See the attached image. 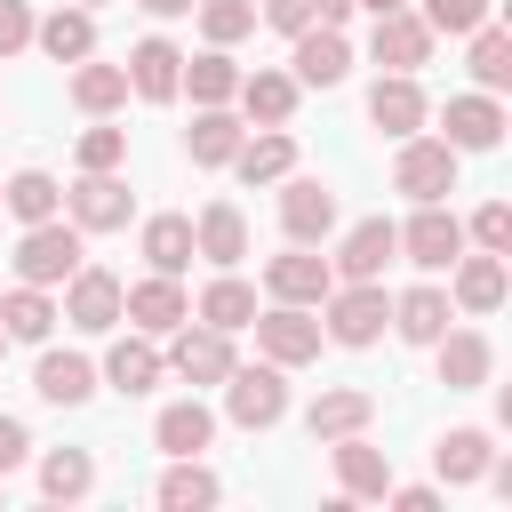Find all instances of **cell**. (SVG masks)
Here are the masks:
<instances>
[{
  "instance_id": "obj_14",
  "label": "cell",
  "mask_w": 512,
  "mask_h": 512,
  "mask_svg": "<svg viewBox=\"0 0 512 512\" xmlns=\"http://www.w3.org/2000/svg\"><path fill=\"white\" fill-rule=\"evenodd\" d=\"M328 456H336V488H344V504H384V488H392V456L368 448V432L328 440Z\"/></svg>"
},
{
  "instance_id": "obj_45",
  "label": "cell",
  "mask_w": 512,
  "mask_h": 512,
  "mask_svg": "<svg viewBox=\"0 0 512 512\" xmlns=\"http://www.w3.org/2000/svg\"><path fill=\"white\" fill-rule=\"evenodd\" d=\"M72 160H80V168H120V160H128V128H112V120H96V128H80V144H72Z\"/></svg>"
},
{
  "instance_id": "obj_36",
  "label": "cell",
  "mask_w": 512,
  "mask_h": 512,
  "mask_svg": "<svg viewBox=\"0 0 512 512\" xmlns=\"http://www.w3.org/2000/svg\"><path fill=\"white\" fill-rule=\"evenodd\" d=\"M464 40H472V56H464V64H472V88L504 96V88H512V32H504V24L488 16V24H472Z\"/></svg>"
},
{
  "instance_id": "obj_16",
  "label": "cell",
  "mask_w": 512,
  "mask_h": 512,
  "mask_svg": "<svg viewBox=\"0 0 512 512\" xmlns=\"http://www.w3.org/2000/svg\"><path fill=\"white\" fill-rule=\"evenodd\" d=\"M288 64H296V88H336V80L352 72V40H344V24H304L296 48H288Z\"/></svg>"
},
{
  "instance_id": "obj_53",
  "label": "cell",
  "mask_w": 512,
  "mask_h": 512,
  "mask_svg": "<svg viewBox=\"0 0 512 512\" xmlns=\"http://www.w3.org/2000/svg\"><path fill=\"white\" fill-rule=\"evenodd\" d=\"M72 8H104V0H72Z\"/></svg>"
},
{
  "instance_id": "obj_41",
  "label": "cell",
  "mask_w": 512,
  "mask_h": 512,
  "mask_svg": "<svg viewBox=\"0 0 512 512\" xmlns=\"http://www.w3.org/2000/svg\"><path fill=\"white\" fill-rule=\"evenodd\" d=\"M136 248H144L152 272H176V280H184V264H192V216H152Z\"/></svg>"
},
{
  "instance_id": "obj_9",
  "label": "cell",
  "mask_w": 512,
  "mask_h": 512,
  "mask_svg": "<svg viewBox=\"0 0 512 512\" xmlns=\"http://www.w3.org/2000/svg\"><path fill=\"white\" fill-rule=\"evenodd\" d=\"M336 288V272H328V256L320 248H304V240H288L280 256H264V296L272 304H312L320 312V296Z\"/></svg>"
},
{
  "instance_id": "obj_31",
  "label": "cell",
  "mask_w": 512,
  "mask_h": 512,
  "mask_svg": "<svg viewBox=\"0 0 512 512\" xmlns=\"http://www.w3.org/2000/svg\"><path fill=\"white\" fill-rule=\"evenodd\" d=\"M64 88H72V104H80L88 120H112V112L128 104V64H96V56H80Z\"/></svg>"
},
{
  "instance_id": "obj_52",
  "label": "cell",
  "mask_w": 512,
  "mask_h": 512,
  "mask_svg": "<svg viewBox=\"0 0 512 512\" xmlns=\"http://www.w3.org/2000/svg\"><path fill=\"white\" fill-rule=\"evenodd\" d=\"M352 8H368V16H392V8H416V0H352Z\"/></svg>"
},
{
  "instance_id": "obj_23",
  "label": "cell",
  "mask_w": 512,
  "mask_h": 512,
  "mask_svg": "<svg viewBox=\"0 0 512 512\" xmlns=\"http://www.w3.org/2000/svg\"><path fill=\"white\" fill-rule=\"evenodd\" d=\"M448 272H456V280H448V304H456V312H472V320H480V312H496V304H504V288H512L504 256H488V248H480V256H456Z\"/></svg>"
},
{
  "instance_id": "obj_4",
  "label": "cell",
  "mask_w": 512,
  "mask_h": 512,
  "mask_svg": "<svg viewBox=\"0 0 512 512\" xmlns=\"http://www.w3.org/2000/svg\"><path fill=\"white\" fill-rule=\"evenodd\" d=\"M392 232H400V256L416 272H448L464 256V216H448V200H416V216L392 224Z\"/></svg>"
},
{
  "instance_id": "obj_13",
  "label": "cell",
  "mask_w": 512,
  "mask_h": 512,
  "mask_svg": "<svg viewBox=\"0 0 512 512\" xmlns=\"http://www.w3.org/2000/svg\"><path fill=\"white\" fill-rule=\"evenodd\" d=\"M440 144H456V152H496V144H504V104H496L488 88L448 96V112H440Z\"/></svg>"
},
{
  "instance_id": "obj_25",
  "label": "cell",
  "mask_w": 512,
  "mask_h": 512,
  "mask_svg": "<svg viewBox=\"0 0 512 512\" xmlns=\"http://www.w3.org/2000/svg\"><path fill=\"white\" fill-rule=\"evenodd\" d=\"M376 424V392H360V384H336V392H320L312 408H304V432L328 448V440H344V432H368Z\"/></svg>"
},
{
  "instance_id": "obj_51",
  "label": "cell",
  "mask_w": 512,
  "mask_h": 512,
  "mask_svg": "<svg viewBox=\"0 0 512 512\" xmlns=\"http://www.w3.org/2000/svg\"><path fill=\"white\" fill-rule=\"evenodd\" d=\"M144 16H192V0H136Z\"/></svg>"
},
{
  "instance_id": "obj_27",
  "label": "cell",
  "mask_w": 512,
  "mask_h": 512,
  "mask_svg": "<svg viewBox=\"0 0 512 512\" xmlns=\"http://www.w3.org/2000/svg\"><path fill=\"white\" fill-rule=\"evenodd\" d=\"M56 296L48 288H32V280H16L8 296H0V328H8V344H48L56 336Z\"/></svg>"
},
{
  "instance_id": "obj_40",
  "label": "cell",
  "mask_w": 512,
  "mask_h": 512,
  "mask_svg": "<svg viewBox=\"0 0 512 512\" xmlns=\"http://www.w3.org/2000/svg\"><path fill=\"white\" fill-rule=\"evenodd\" d=\"M184 88H192V104H232V88H240L232 48H200V56H184Z\"/></svg>"
},
{
  "instance_id": "obj_28",
  "label": "cell",
  "mask_w": 512,
  "mask_h": 512,
  "mask_svg": "<svg viewBox=\"0 0 512 512\" xmlns=\"http://www.w3.org/2000/svg\"><path fill=\"white\" fill-rule=\"evenodd\" d=\"M448 320H456V304H448V288H432V280H416V288L392 296V328H400V344H432Z\"/></svg>"
},
{
  "instance_id": "obj_24",
  "label": "cell",
  "mask_w": 512,
  "mask_h": 512,
  "mask_svg": "<svg viewBox=\"0 0 512 512\" xmlns=\"http://www.w3.org/2000/svg\"><path fill=\"white\" fill-rule=\"evenodd\" d=\"M32 392H40L48 408H88V400H96V360H88V352H40Z\"/></svg>"
},
{
  "instance_id": "obj_50",
  "label": "cell",
  "mask_w": 512,
  "mask_h": 512,
  "mask_svg": "<svg viewBox=\"0 0 512 512\" xmlns=\"http://www.w3.org/2000/svg\"><path fill=\"white\" fill-rule=\"evenodd\" d=\"M352 16V0H312V24H344Z\"/></svg>"
},
{
  "instance_id": "obj_47",
  "label": "cell",
  "mask_w": 512,
  "mask_h": 512,
  "mask_svg": "<svg viewBox=\"0 0 512 512\" xmlns=\"http://www.w3.org/2000/svg\"><path fill=\"white\" fill-rule=\"evenodd\" d=\"M256 24H272V32H288V40H296V32L312 24V0H264V8H256Z\"/></svg>"
},
{
  "instance_id": "obj_8",
  "label": "cell",
  "mask_w": 512,
  "mask_h": 512,
  "mask_svg": "<svg viewBox=\"0 0 512 512\" xmlns=\"http://www.w3.org/2000/svg\"><path fill=\"white\" fill-rule=\"evenodd\" d=\"M160 360H168V376H184L200 392V384H224L232 376V336L208 328V320H184V328H168V352Z\"/></svg>"
},
{
  "instance_id": "obj_21",
  "label": "cell",
  "mask_w": 512,
  "mask_h": 512,
  "mask_svg": "<svg viewBox=\"0 0 512 512\" xmlns=\"http://www.w3.org/2000/svg\"><path fill=\"white\" fill-rule=\"evenodd\" d=\"M368 120L400 144V136H416L424 120H432V104H424V88H416V72H384L376 88H368Z\"/></svg>"
},
{
  "instance_id": "obj_35",
  "label": "cell",
  "mask_w": 512,
  "mask_h": 512,
  "mask_svg": "<svg viewBox=\"0 0 512 512\" xmlns=\"http://www.w3.org/2000/svg\"><path fill=\"white\" fill-rule=\"evenodd\" d=\"M168 512H208L216 496H224V480L200 464V456H168V472H160V488H152Z\"/></svg>"
},
{
  "instance_id": "obj_7",
  "label": "cell",
  "mask_w": 512,
  "mask_h": 512,
  "mask_svg": "<svg viewBox=\"0 0 512 512\" xmlns=\"http://www.w3.org/2000/svg\"><path fill=\"white\" fill-rule=\"evenodd\" d=\"M248 328H256V352L280 360V368H304V360H320V344H328L320 320H312V304H264Z\"/></svg>"
},
{
  "instance_id": "obj_54",
  "label": "cell",
  "mask_w": 512,
  "mask_h": 512,
  "mask_svg": "<svg viewBox=\"0 0 512 512\" xmlns=\"http://www.w3.org/2000/svg\"><path fill=\"white\" fill-rule=\"evenodd\" d=\"M0 352H8V328H0Z\"/></svg>"
},
{
  "instance_id": "obj_10",
  "label": "cell",
  "mask_w": 512,
  "mask_h": 512,
  "mask_svg": "<svg viewBox=\"0 0 512 512\" xmlns=\"http://www.w3.org/2000/svg\"><path fill=\"white\" fill-rule=\"evenodd\" d=\"M120 288H128L120 272H104V264H80V272L64 280V304H56V312H64L80 336H112V328H120Z\"/></svg>"
},
{
  "instance_id": "obj_5",
  "label": "cell",
  "mask_w": 512,
  "mask_h": 512,
  "mask_svg": "<svg viewBox=\"0 0 512 512\" xmlns=\"http://www.w3.org/2000/svg\"><path fill=\"white\" fill-rule=\"evenodd\" d=\"M456 160H464L456 144H440V136H424V128H416V136H400L392 184H400L408 200H448V192H456Z\"/></svg>"
},
{
  "instance_id": "obj_15",
  "label": "cell",
  "mask_w": 512,
  "mask_h": 512,
  "mask_svg": "<svg viewBox=\"0 0 512 512\" xmlns=\"http://www.w3.org/2000/svg\"><path fill=\"white\" fill-rule=\"evenodd\" d=\"M432 24L416 16V8H392V16H376V32H368V56L384 64V72H416V64H432Z\"/></svg>"
},
{
  "instance_id": "obj_43",
  "label": "cell",
  "mask_w": 512,
  "mask_h": 512,
  "mask_svg": "<svg viewBox=\"0 0 512 512\" xmlns=\"http://www.w3.org/2000/svg\"><path fill=\"white\" fill-rule=\"evenodd\" d=\"M464 240L488 248V256H512V200H480L472 224H464Z\"/></svg>"
},
{
  "instance_id": "obj_3",
  "label": "cell",
  "mask_w": 512,
  "mask_h": 512,
  "mask_svg": "<svg viewBox=\"0 0 512 512\" xmlns=\"http://www.w3.org/2000/svg\"><path fill=\"white\" fill-rule=\"evenodd\" d=\"M224 416H232L240 432H272V424L288 416V368H280V360L240 368V360H232V376H224Z\"/></svg>"
},
{
  "instance_id": "obj_11",
  "label": "cell",
  "mask_w": 512,
  "mask_h": 512,
  "mask_svg": "<svg viewBox=\"0 0 512 512\" xmlns=\"http://www.w3.org/2000/svg\"><path fill=\"white\" fill-rule=\"evenodd\" d=\"M120 320H128V328H144V336H168V328H184V320H192V296H184V280H176V272H144V280H128V288H120Z\"/></svg>"
},
{
  "instance_id": "obj_26",
  "label": "cell",
  "mask_w": 512,
  "mask_h": 512,
  "mask_svg": "<svg viewBox=\"0 0 512 512\" xmlns=\"http://www.w3.org/2000/svg\"><path fill=\"white\" fill-rule=\"evenodd\" d=\"M296 72H240V88H232V104L256 120V128H288L296 120Z\"/></svg>"
},
{
  "instance_id": "obj_30",
  "label": "cell",
  "mask_w": 512,
  "mask_h": 512,
  "mask_svg": "<svg viewBox=\"0 0 512 512\" xmlns=\"http://www.w3.org/2000/svg\"><path fill=\"white\" fill-rule=\"evenodd\" d=\"M32 40H40V56L80 64V56H96V8H56V16H32Z\"/></svg>"
},
{
  "instance_id": "obj_48",
  "label": "cell",
  "mask_w": 512,
  "mask_h": 512,
  "mask_svg": "<svg viewBox=\"0 0 512 512\" xmlns=\"http://www.w3.org/2000/svg\"><path fill=\"white\" fill-rule=\"evenodd\" d=\"M24 456H32V432H24L16 416H0V480H8V472H16Z\"/></svg>"
},
{
  "instance_id": "obj_17",
  "label": "cell",
  "mask_w": 512,
  "mask_h": 512,
  "mask_svg": "<svg viewBox=\"0 0 512 512\" xmlns=\"http://www.w3.org/2000/svg\"><path fill=\"white\" fill-rule=\"evenodd\" d=\"M128 96H144V104H176L184 96V48L176 40H136L128 48Z\"/></svg>"
},
{
  "instance_id": "obj_22",
  "label": "cell",
  "mask_w": 512,
  "mask_h": 512,
  "mask_svg": "<svg viewBox=\"0 0 512 512\" xmlns=\"http://www.w3.org/2000/svg\"><path fill=\"white\" fill-rule=\"evenodd\" d=\"M192 256L216 264V272H232V264L248 256V216H240L232 200H208V208L192 216Z\"/></svg>"
},
{
  "instance_id": "obj_12",
  "label": "cell",
  "mask_w": 512,
  "mask_h": 512,
  "mask_svg": "<svg viewBox=\"0 0 512 512\" xmlns=\"http://www.w3.org/2000/svg\"><path fill=\"white\" fill-rule=\"evenodd\" d=\"M280 232L288 240H304V248H320L328 232H336V192L320 184V176H280Z\"/></svg>"
},
{
  "instance_id": "obj_29",
  "label": "cell",
  "mask_w": 512,
  "mask_h": 512,
  "mask_svg": "<svg viewBox=\"0 0 512 512\" xmlns=\"http://www.w3.org/2000/svg\"><path fill=\"white\" fill-rule=\"evenodd\" d=\"M432 464H440V480H448V488H472V480H488V464H496V440H488L480 424H456V432H440Z\"/></svg>"
},
{
  "instance_id": "obj_6",
  "label": "cell",
  "mask_w": 512,
  "mask_h": 512,
  "mask_svg": "<svg viewBox=\"0 0 512 512\" xmlns=\"http://www.w3.org/2000/svg\"><path fill=\"white\" fill-rule=\"evenodd\" d=\"M64 216H72L80 232H120V224L136 216V192H128L120 168H80V184L64 192Z\"/></svg>"
},
{
  "instance_id": "obj_20",
  "label": "cell",
  "mask_w": 512,
  "mask_h": 512,
  "mask_svg": "<svg viewBox=\"0 0 512 512\" xmlns=\"http://www.w3.org/2000/svg\"><path fill=\"white\" fill-rule=\"evenodd\" d=\"M432 352H440V384H448V392H480V384L496 376V344H488L480 328H440Z\"/></svg>"
},
{
  "instance_id": "obj_38",
  "label": "cell",
  "mask_w": 512,
  "mask_h": 512,
  "mask_svg": "<svg viewBox=\"0 0 512 512\" xmlns=\"http://www.w3.org/2000/svg\"><path fill=\"white\" fill-rule=\"evenodd\" d=\"M192 320H208V328H224V336H240V328L256 320V288H248V280H232V272H216V280L200 288V304H192Z\"/></svg>"
},
{
  "instance_id": "obj_33",
  "label": "cell",
  "mask_w": 512,
  "mask_h": 512,
  "mask_svg": "<svg viewBox=\"0 0 512 512\" xmlns=\"http://www.w3.org/2000/svg\"><path fill=\"white\" fill-rule=\"evenodd\" d=\"M152 440H160V456H200V448L216 440V408H200V400H168V408L152 416Z\"/></svg>"
},
{
  "instance_id": "obj_2",
  "label": "cell",
  "mask_w": 512,
  "mask_h": 512,
  "mask_svg": "<svg viewBox=\"0 0 512 512\" xmlns=\"http://www.w3.org/2000/svg\"><path fill=\"white\" fill-rule=\"evenodd\" d=\"M320 336L328 344H344V352H368L384 328H392V296H384V280H336L328 296H320Z\"/></svg>"
},
{
  "instance_id": "obj_34",
  "label": "cell",
  "mask_w": 512,
  "mask_h": 512,
  "mask_svg": "<svg viewBox=\"0 0 512 512\" xmlns=\"http://www.w3.org/2000/svg\"><path fill=\"white\" fill-rule=\"evenodd\" d=\"M0 208H8L16 224H48V216H64V184H56L48 168H16V176L0 184Z\"/></svg>"
},
{
  "instance_id": "obj_49",
  "label": "cell",
  "mask_w": 512,
  "mask_h": 512,
  "mask_svg": "<svg viewBox=\"0 0 512 512\" xmlns=\"http://www.w3.org/2000/svg\"><path fill=\"white\" fill-rule=\"evenodd\" d=\"M384 504H400V512H432V504H440V488H424V480H416V488H400V480H392V488H384Z\"/></svg>"
},
{
  "instance_id": "obj_37",
  "label": "cell",
  "mask_w": 512,
  "mask_h": 512,
  "mask_svg": "<svg viewBox=\"0 0 512 512\" xmlns=\"http://www.w3.org/2000/svg\"><path fill=\"white\" fill-rule=\"evenodd\" d=\"M232 168H240V184H280V176L296 168V136H288V128H264V136H240V152H232Z\"/></svg>"
},
{
  "instance_id": "obj_46",
  "label": "cell",
  "mask_w": 512,
  "mask_h": 512,
  "mask_svg": "<svg viewBox=\"0 0 512 512\" xmlns=\"http://www.w3.org/2000/svg\"><path fill=\"white\" fill-rule=\"evenodd\" d=\"M16 48H32V0H0V64Z\"/></svg>"
},
{
  "instance_id": "obj_1",
  "label": "cell",
  "mask_w": 512,
  "mask_h": 512,
  "mask_svg": "<svg viewBox=\"0 0 512 512\" xmlns=\"http://www.w3.org/2000/svg\"><path fill=\"white\" fill-rule=\"evenodd\" d=\"M16 280H32V288H64L80 264H88V232L72 224V216H48V224H24V240H16Z\"/></svg>"
},
{
  "instance_id": "obj_19",
  "label": "cell",
  "mask_w": 512,
  "mask_h": 512,
  "mask_svg": "<svg viewBox=\"0 0 512 512\" xmlns=\"http://www.w3.org/2000/svg\"><path fill=\"white\" fill-rule=\"evenodd\" d=\"M400 256V232L384 224V216H368V224H352L344 240H336V256H328V272L336 280H384V264Z\"/></svg>"
},
{
  "instance_id": "obj_39",
  "label": "cell",
  "mask_w": 512,
  "mask_h": 512,
  "mask_svg": "<svg viewBox=\"0 0 512 512\" xmlns=\"http://www.w3.org/2000/svg\"><path fill=\"white\" fill-rule=\"evenodd\" d=\"M88 488H96V456L88 448H48L40 456V496L48 504H80Z\"/></svg>"
},
{
  "instance_id": "obj_44",
  "label": "cell",
  "mask_w": 512,
  "mask_h": 512,
  "mask_svg": "<svg viewBox=\"0 0 512 512\" xmlns=\"http://www.w3.org/2000/svg\"><path fill=\"white\" fill-rule=\"evenodd\" d=\"M416 16H424L432 32H448V40H464L472 24H488V16H496V0H424Z\"/></svg>"
},
{
  "instance_id": "obj_42",
  "label": "cell",
  "mask_w": 512,
  "mask_h": 512,
  "mask_svg": "<svg viewBox=\"0 0 512 512\" xmlns=\"http://www.w3.org/2000/svg\"><path fill=\"white\" fill-rule=\"evenodd\" d=\"M192 16H200V40L208 48H232V40L256 32V0H192Z\"/></svg>"
},
{
  "instance_id": "obj_32",
  "label": "cell",
  "mask_w": 512,
  "mask_h": 512,
  "mask_svg": "<svg viewBox=\"0 0 512 512\" xmlns=\"http://www.w3.org/2000/svg\"><path fill=\"white\" fill-rule=\"evenodd\" d=\"M240 136H248V128H240L224 104H200V112H192V128H184V152H192V168H232Z\"/></svg>"
},
{
  "instance_id": "obj_18",
  "label": "cell",
  "mask_w": 512,
  "mask_h": 512,
  "mask_svg": "<svg viewBox=\"0 0 512 512\" xmlns=\"http://www.w3.org/2000/svg\"><path fill=\"white\" fill-rule=\"evenodd\" d=\"M96 376H104V384H112L120 400H144V392H152V384L168 376V360H160V336L128 328V336H120V344L104 352V368H96Z\"/></svg>"
}]
</instances>
